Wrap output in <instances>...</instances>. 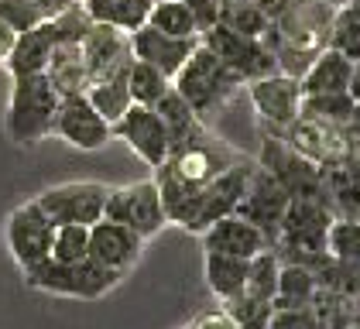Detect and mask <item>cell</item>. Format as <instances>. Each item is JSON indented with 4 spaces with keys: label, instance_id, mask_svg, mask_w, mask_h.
Returning a JSON list of instances; mask_svg holds the SVG:
<instances>
[{
    "label": "cell",
    "instance_id": "obj_1",
    "mask_svg": "<svg viewBox=\"0 0 360 329\" xmlns=\"http://www.w3.org/2000/svg\"><path fill=\"white\" fill-rule=\"evenodd\" d=\"M237 158L240 155L233 148H226L220 137H213V131L202 134L199 141H189V144H175L165 162L155 168V186L165 199V209H175L186 195L202 189L210 179H217Z\"/></svg>",
    "mask_w": 360,
    "mask_h": 329
},
{
    "label": "cell",
    "instance_id": "obj_2",
    "mask_svg": "<svg viewBox=\"0 0 360 329\" xmlns=\"http://www.w3.org/2000/svg\"><path fill=\"white\" fill-rule=\"evenodd\" d=\"M172 89L210 124L244 89V79L233 69H226L206 45H195L193 55L186 58V65L172 76Z\"/></svg>",
    "mask_w": 360,
    "mask_h": 329
},
{
    "label": "cell",
    "instance_id": "obj_3",
    "mask_svg": "<svg viewBox=\"0 0 360 329\" xmlns=\"http://www.w3.org/2000/svg\"><path fill=\"white\" fill-rule=\"evenodd\" d=\"M58 100H62V93L49 82L45 72L11 76V100H7V117H4L7 137L25 148L45 141L52 134Z\"/></svg>",
    "mask_w": 360,
    "mask_h": 329
},
{
    "label": "cell",
    "instance_id": "obj_4",
    "mask_svg": "<svg viewBox=\"0 0 360 329\" xmlns=\"http://www.w3.org/2000/svg\"><path fill=\"white\" fill-rule=\"evenodd\" d=\"M250 172H254V162H248V158H237L233 164H226L217 179H210L202 189H195L175 209H168V223H179L189 233H202L210 223H217L220 217L237 209V202L248 192Z\"/></svg>",
    "mask_w": 360,
    "mask_h": 329
},
{
    "label": "cell",
    "instance_id": "obj_5",
    "mask_svg": "<svg viewBox=\"0 0 360 329\" xmlns=\"http://www.w3.org/2000/svg\"><path fill=\"white\" fill-rule=\"evenodd\" d=\"M21 274H25V285L28 288L49 292V295H62V299H83V302L103 299L107 292H113L120 285V274L107 271L93 257L72 261V264H62V261L45 257L41 264L25 268Z\"/></svg>",
    "mask_w": 360,
    "mask_h": 329
},
{
    "label": "cell",
    "instance_id": "obj_6",
    "mask_svg": "<svg viewBox=\"0 0 360 329\" xmlns=\"http://www.w3.org/2000/svg\"><path fill=\"white\" fill-rule=\"evenodd\" d=\"M257 164L268 168L278 179V186L288 192L292 199H309V202H323L330 206V192L323 182V168L316 162H309L305 155H299L288 141H281L278 134H264L261 131V151H257Z\"/></svg>",
    "mask_w": 360,
    "mask_h": 329
},
{
    "label": "cell",
    "instance_id": "obj_7",
    "mask_svg": "<svg viewBox=\"0 0 360 329\" xmlns=\"http://www.w3.org/2000/svg\"><path fill=\"white\" fill-rule=\"evenodd\" d=\"M199 45H206L226 69H233L244 79V86L261 79V76L278 72V58L268 49L264 38H250V34H240V31H230L220 21H213V25H206L199 31Z\"/></svg>",
    "mask_w": 360,
    "mask_h": 329
},
{
    "label": "cell",
    "instance_id": "obj_8",
    "mask_svg": "<svg viewBox=\"0 0 360 329\" xmlns=\"http://www.w3.org/2000/svg\"><path fill=\"white\" fill-rule=\"evenodd\" d=\"M103 219H117V223L131 226L144 240L158 237L162 226H168V209H165V199H162L158 186H155V179L110 189L107 206H103Z\"/></svg>",
    "mask_w": 360,
    "mask_h": 329
},
{
    "label": "cell",
    "instance_id": "obj_9",
    "mask_svg": "<svg viewBox=\"0 0 360 329\" xmlns=\"http://www.w3.org/2000/svg\"><path fill=\"white\" fill-rule=\"evenodd\" d=\"M52 233H56V223L38 206V199H28V202L14 206L7 223H4L7 250H11V257L18 261L21 271L41 264V261L52 254Z\"/></svg>",
    "mask_w": 360,
    "mask_h": 329
},
{
    "label": "cell",
    "instance_id": "obj_10",
    "mask_svg": "<svg viewBox=\"0 0 360 329\" xmlns=\"http://www.w3.org/2000/svg\"><path fill=\"white\" fill-rule=\"evenodd\" d=\"M107 195H110V186L103 182H62V186H52V189L38 192V206L49 213L52 223H96L103 219V206H107Z\"/></svg>",
    "mask_w": 360,
    "mask_h": 329
},
{
    "label": "cell",
    "instance_id": "obj_11",
    "mask_svg": "<svg viewBox=\"0 0 360 329\" xmlns=\"http://www.w3.org/2000/svg\"><path fill=\"white\" fill-rule=\"evenodd\" d=\"M248 96L254 103V110H257L261 131L278 134V131H285L299 117L302 86L288 72H271V76H261V79L248 82Z\"/></svg>",
    "mask_w": 360,
    "mask_h": 329
},
{
    "label": "cell",
    "instance_id": "obj_12",
    "mask_svg": "<svg viewBox=\"0 0 360 329\" xmlns=\"http://www.w3.org/2000/svg\"><path fill=\"white\" fill-rule=\"evenodd\" d=\"M52 134L62 137L72 148H79V151H100L113 137V131L110 124L96 113V107L86 100V93H65L58 100Z\"/></svg>",
    "mask_w": 360,
    "mask_h": 329
},
{
    "label": "cell",
    "instance_id": "obj_13",
    "mask_svg": "<svg viewBox=\"0 0 360 329\" xmlns=\"http://www.w3.org/2000/svg\"><path fill=\"white\" fill-rule=\"evenodd\" d=\"M110 131L120 137V141H127V148H131L144 164H151V168H158V164L168 158V151H172L168 131H165V124H162V117L155 113V107L131 103Z\"/></svg>",
    "mask_w": 360,
    "mask_h": 329
},
{
    "label": "cell",
    "instance_id": "obj_14",
    "mask_svg": "<svg viewBox=\"0 0 360 329\" xmlns=\"http://www.w3.org/2000/svg\"><path fill=\"white\" fill-rule=\"evenodd\" d=\"M264 134H268V131H264ZM278 137L288 141L299 155H305L309 162H316L319 168H323V164H333V162H343V158L350 155L340 124H326V120H316V117H305V113H299L285 131H278Z\"/></svg>",
    "mask_w": 360,
    "mask_h": 329
},
{
    "label": "cell",
    "instance_id": "obj_15",
    "mask_svg": "<svg viewBox=\"0 0 360 329\" xmlns=\"http://www.w3.org/2000/svg\"><path fill=\"white\" fill-rule=\"evenodd\" d=\"M79 49H83L89 82L124 76L127 65L134 62V55H131V34L127 31H117L110 25H89V31H86L83 41H79Z\"/></svg>",
    "mask_w": 360,
    "mask_h": 329
},
{
    "label": "cell",
    "instance_id": "obj_16",
    "mask_svg": "<svg viewBox=\"0 0 360 329\" xmlns=\"http://www.w3.org/2000/svg\"><path fill=\"white\" fill-rule=\"evenodd\" d=\"M144 244H148L144 237H138L131 226H124L117 219H96V223H89V257L96 264H103L107 271L120 274V278L141 261Z\"/></svg>",
    "mask_w": 360,
    "mask_h": 329
},
{
    "label": "cell",
    "instance_id": "obj_17",
    "mask_svg": "<svg viewBox=\"0 0 360 329\" xmlns=\"http://www.w3.org/2000/svg\"><path fill=\"white\" fill-rule=\"evenodd\" d=\"M288 202H292V195L278 186L275 175L254 162L248 192H244V199L237 202L233 213H240V217L250 219L254 226H261V230L268 233V240H271L275 230H278V223H281V217H285V209H288Z\"/></svg>",
    "mask_w": 360,
    "mask_h": 329
},
{
    "label": "cell",
    "instance_id": "obj_18",
    "mask_svg": "<svg viewBox=\"0 0 360 329\" xmlns=\"http://www.w3.org/2000/svg\"><path fill=\"white\" fill-rule=\"evenodd\" d=\"M195 45H199V38H175V34H165L151 25H141L138 31H131V55L162 69L168 79L186 65V58L193 55Z\"/></svg>",
    "mask_w": 360,
    "mask_h": 329
},
{
    "label": "cell",
    "instance_id": "obj_19",
    "mask_svg": "<svg viewBox=\"0 0 360 329\" xmlns=\"http://www.w3.org/2000/svg\"><path fill=\"white\" fill-rule=\"evenodd\" d=\"M199 237H202V250H220V254H233V257H254V254L271 247L268 233L261 226H254L250 219H244L240 213L220 217Z\"/></svg>",
    "mask_w": 360,
    "mask_h": 329
},
{
    "label": "cell",
    "instance_id": "obj_20",
    "mask_svg": "<svg viewBox=\"0 0 360 329\" xmlns=\"http://www.w3.org/2000/svg\"><path fill=\"white\" fill-rule=\"evenodd\" d=\"M56 41H58V34H56L52 18H41L38 25L18 31V38H14L11 52H7V58H4L7 72H11V76L45 72V65H49V58H52V49H56Z\"/></svg>",
    "mask_w": 360,
    "mask_h": 329
},
{
    "label": "cell",
    "instance_id": "obj_21",
    "mask_svg": "<svg viewBox=\"0 0 360 329\" xmlns=\"http://www.w3.org/2000/svg\"><path fill=\"white\" fill-rule=\"evenodd\" d=\"M347 82H350V58L330 49V45L316 55L299 76L302 96L305 93H347Z\"/></svg>",
    "mask_w": 360,
    "mask_h": 329
},
{
    "label": "cell",
    "instance_id": "obj_22",
    "mask_svg": "<svg viewBox=\"0 0 360 329\" xmlns=\"http://www.w3.org/2000/svg\"><path fill=\"white\" fill-rule=\"evenodd\" d=\"M155 113H158L162 124H165L172 148H175V144H189V141H199L202 134H210V124H206L175 89H168L165 96L155 103Z\"/></svg>",
    "mask_w": 360,
    "mask_h": 329
},
{
    "label": "cell",
    "instance_id": "obj_23",
    "mask_svg": "<svg viewBox=\"0 0 360 329\" xmlns=\"http://www.w3.org/2000/svg\"><path fill=\"white\" fill-rule=\"evenodd\" d=\"M45 76L56 86L58 93H86L89 76H86V62H83V49L79 41H56L52 58L45 65Z\"/></svg>",
    "mask_w": 360,
    "mask_h": 329
},
{
    "label": "cell",
    "instance_id": "obj_24",
    "mask_svg": "<svg viewBox=\"0 0 360 329\" xmlns=\"http://www.w3.org/2000/svg\"><path fill=\"white\" fill-rule=\"evenodd\" d=\"M93 25H110L117 31H138L148 21L155 0H79Z\"/></svg>",
    "mask_w": 360,
    "mask_h": 329
},
{
    "label": "cell",
    "instance_id": "obj_25",
    "mask_svg": "<svg viewBox=\"0 0 360 329\" xmlns=\"http://www.w3.org/2000/svg\"><path fill=\"white\" fill-rule=\"evenodd\" d=\"M250 257H233V254H220V250H206L202 271H206V285L217 299H230L233 292L244 288L248 281Z\"/></svg>",
    "mask_w": 360,
    "mask_h": 329
},
{
    "label": "cell",
    "instance_id": "obj_26",
    "mask_svg": "<svg viewBox=\"0 0 360 329\" xmlns=\"http://www.w3.org/2000/svg\"><path fill=\"white\" fill-rule=\"evenodd\" d=\"M316 274L309 271L305 264L295 261H281L278 268V285L271 295V309H305L309 299L316 295Z\"/></svg>",
    "mask_w": 360,
    "mask_h": 329
},
{
    "label": "cell",
    "instance_id": "obj_27",
    "mask_svg": "<svg viewBox=\"0 0 360 329\" xmlns=\"http://www.w3.org/2000/svg\"><path fill=\"white\" fill-rule=\"evenodd\" d=\"M144 25L158 27L165 34H175V38H199V31H202L195 11L186 0H155Z\"/></svg>",
    "mask_w": 360,
    "mask_h": 329
},
{
    "label": "cell",
    "instance_id": "obj_28",
    "mask_svg": "<svg viewBox=\"0 0 360 329\" xmlns=\"http://www.w3.org/2000/svg\"><path fill=\"white\" fill-rule=\"evenodd\" d=\"M312 329H350V316H354V299L330 292V288H316V295L305 305Z\"/></svg>",
    "mask_w": 360,
    "mask_h": 329
},
{
    "label": "cell",
    "instance_id": "obj_29",
    "mask_svg": "<svg viewBox=\"0 0 360 329\" xmlns=\"http://www.w3.org/2000/svg\"><path fill=\"white\" fill-rule=\"evenodd\" d=\"M86 100L96 107V113L107 120V124H117L124 117V110L131 107V89H127V72L124 76H110V79H100V82H89L86 86Z\"/></svg>",
    "mask_w": 360,
    "mask_h": 329
},
{
    "label": "cell",
    "instance_id": "obj_30",
    "mask_svg": "<svg viewBox=\"0 0 360 329\" xmlns=\"http://www.w3.org/2000/svg\"><path fill=\"white\" fill-rule=\"evenodd\" d=\"M127 89H131V100H134V103L155 107L168 89H172V79H168L162 69H155V65L134 58V62L127 65Z\"/></svg>",
    "mask_w": 360,
    "mask_h": 329
},
{
    "label": "cell",
    "instance_id": "obj_31",
    "mask_svg": "<svg viewBox=\"0 0 360 329\" xmlns=\"http://www.w3.org/2000/svg\"><path fill=\"white\" fill-rule=\"evenodd\" d=\"M220 309L230 316V323L237 329H268L271 323V302L268 299H257V295H250V292H233L230 299H220Z\"/></svg>",
    "mask_w": 360,
    "mask_h": 329
},
{
    "label": "cell",
    "instance_id": "obj_32",
    "mask_svg": "<svg viewBox=\"0 0 360 329\" xmlns=\"http://www.w3.org/2000/svg\"><path fill=\"white\" fill-rule=\"evenodd\" d=\"M330 49L343 52L350 62L360 58V0H350V4L333 11Z\"/></svg>",
    "mask_w": 360,
    "mask_h": 329
},
{
    "label": "cell",
    "instance_id": "obj_33",
    "mask_svg": "<svg viewBox=\"0 0 360 329\" xmlns=\"http://www.w3.org/2000/svg\"><path fill=\"white\" fill-rule=\"evenodd\" d=\"M217 21L226 25L230 31H240L250 38H264V31L271 27V21L261 14V7L254 0H233V4H220L217 7Z\"/></svg>",
    "mask_w": 360,
    "mask_h": 329
},
{
    "label": "cell",
    "instance_id": "obj_34",
    "mask_svg": "<svg viewBox=\"0 0 360 329\" xmlns=\"http://www.w3.org/2000/svg\"><path fill=\"white\" fill-rule=\"evenodd\" d=\"M350 110H354V96L350 93H305L302 103H299V113L326 120V124H340V127L350 117Z\"/></svg>",
    "mask_w": 360,
    "mask_h": 329
},
{
    "label": "cell",
    "instance_id": "obj_35",
    "mask_svg": "<svg viewBox=\"0 0 360 329\" xmlns=\"http://www.w3.org/2000/svg\"><path fill=\"white\" fill-rule=\"evenodd\" d=\"M49 257L62 261V264L89 257V226H83V223H58L56 233H52V254Z\"/></svg>",
    "mask_w": 360,
    "mask_h": 329
},
{
    "label": "cell",
    "instance_id": "obj_36",
    "mask_svg": "<svg viewBox=\"0 0 360 329\" xmlns=\"http://www.w3.org/2000/svg\"><path fill=\"white\" fill-rule=\"evenodd\" d=\"M278 268H281V257L275 250H261L250 257V268H248V281H244V292L257 295V299H268L275 295V285H278Z\"/></svg>",
    "mask_w": 360,
    "mask_h": 329
},
{
    "label": "cell",
    "instance_id": "obj_37",
    "mask_svg": "<svg viewBox=\"0 0 360 329\" xmlns=\"http://www.w3.org/2000/svg\"><path fill=\"white\" fill-rule=\"evenodd\" d=\"M326 250L340 261H354L360 264V219L354 217H336L326 230Z\"/></svg>",
    "mask_w": 360,
    "mask_h": 329
},
{
    "label": "cell",
    "instance_id": "obj_38",
    "mask_svg": "<svg viewBox=\"0 0 360 329\" xmlns=\"http://www.w3.org/2000/svg\"><path fill=\"white\" fill-rule=\"evenodd\" d=\"M268 329H312V323L305 309H275Z\"/></svg>",
    "mask_w": 360,
    "mask_h": 329
},
{
    "label": "cell",
    "instance_id": "obj_39",
    "mask_svg": "<svg viewBox=\"0 0 360 329\" xmlns=\"http://www.w3.org/2000/svg\"><path fill=\"white\" fill-rule=\"evenodd\" d=\"M182 329H237V326L230 323V316H226L220 305H217V309H206V312L193 316V319H189Z\"/></svg>",
    "mask_w": 360,
    "mask_h": 329
},
{
    "label": "cell",
    "instance_id": "obj_40",
    "mask_svg": "<svg viewBox=\"0 0 360 329\" xmlns=\"http://www.w3.org/2000/svg\"><path fill=\"white\" fill-rule=\"evenodd\" d=\"M343 137H347V148L360 151V103H354L350 117L343 120Z\"/></svg>",
    "mask_w": 360,
    "mask_h": 329
},
{
    "label": "cell",
    "instance_id": "obj_41",
    "mask_svg": "<svg viewBox=\"0 0 360 329\" xmlns=\"http://www.w3.org/2000/svg\"><path fill=\"white\" fill-rule=\"evenodd\" d=\"M254 4L261 7V14H264L268 21H278V18H285V14H288L299 0H254Z\"/></svg>",
    "mask_w": 360,
    "mask_h": 329
},
{
    "label": "cell",
    "instance_id": "obj_42",
    "mask_svg": "<svg viewBox=\"0 0 360 329\" xmlns=\"http://www.w3.org/2000/svg\"><path fill=\"white\" fill-rule=\"evenodd\" d=\"M350 326L360 329V299H354V316H350Z\"/></svg>",
    "mask_w": 360,
    "mask_h": 329
},
{
    "label": "cell",
    "instance_id": "obj_43",
    "mask_svg": "<svg viewBox=\"0 0 360 329\" xmlns=\"http://www.w3.org/2000/svg\"><path fill=\"white\" fill-rule=\"evenodd\" d=\"M350 329H354V326H350Z\"/></svg>",
    "mask_w": 360,
    "mask_h": 329
}]
</instances>
